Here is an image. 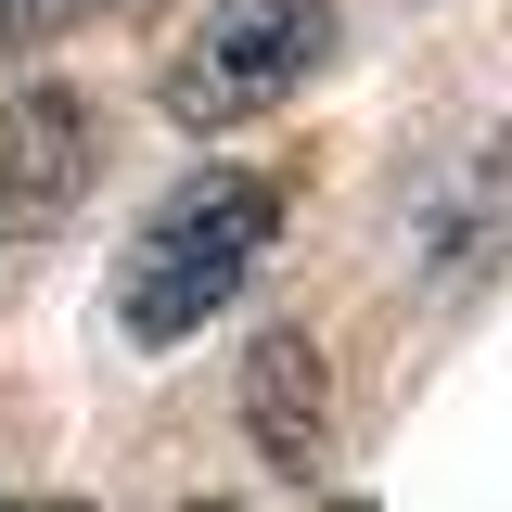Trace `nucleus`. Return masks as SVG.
I'll list each match as a JSON object with an SVG mask.
<instances>
[{
	"instance_id": "nucleus-2",
	"label": "nucleus",
	"mask_w": 512,
	"mask_h": 512,
	"mask_svg": "<svg viewBox=\"0 0 512 512\" xmlns=\"http://www.w3.org/2000/svg\"><path fill=\"white\" fill-rule=\"evenodd\" d=\"M320 64H333V0H218L180 39V64H167V116L180 128L269 116L282 90H308Z\"/></svg>"
},
{
	"instance_id": "nucleus-1",
	"label": "nucleus",
	"mask_w": 512,
	"mask_h": 512,
	"mask_svg": "<svg viewBox=\"0 0 512 512\" xmlns=\"http://www.w3.org/2000/svg\"><path fill=\"white\" fill-rule=\"evenodd\" d=\"M269 231H282V192L256 180V167H205V180H180L154 218H141L128 269H116L128 346H180V333H205V320L256 282Z\"/></svg>"
},
{
	"instance_id": "nucleus-5",
	"label": "nucleus",
	"mask_w": 512,
	"mask_h": 512,
	"mask_svg": "<svg viewBox=\"0 0 512 512\" xmlns=\"http://www.w3.org/2000/svg\"><path fill=\"white\" fill-rule=\"evenodd\" d=\"M103 0H0V52H52L64 26H90Z\"/></svg>"
},
{
	"instance_id": "nucleus-3",
	"label": "nucleus",
	"mask_w": 512,
	"mask_h": 512,
	"mask_svg": "<svg viewBox=\"0 0 512 512\" xmlns=\"http://www.w3.org/2000/svg\"><path fill=\"white\" fill-rule=\"evenodd\" d=\"M90 141H103V128H90L77 90H13V103H0V256L77 218V192H90Z\"/></svg>"
},
{
	"instance_id": "nucleus-4",
	"label": "nucleus",
	"mask_w": 512,
	"mask_h": 512,
	"mask_svg": "<svg viewBox=\"0 0 512 512\" xmlns=\"http://www.w3.org/2000/svg\"><path fill=\"white\" fill-rule=\"evenodd\" d=\"M244 423H256V448L282 461V474H308L320 461V359L282 333V346H256V372H244Z\"/></svg>"
}]
</instances>
